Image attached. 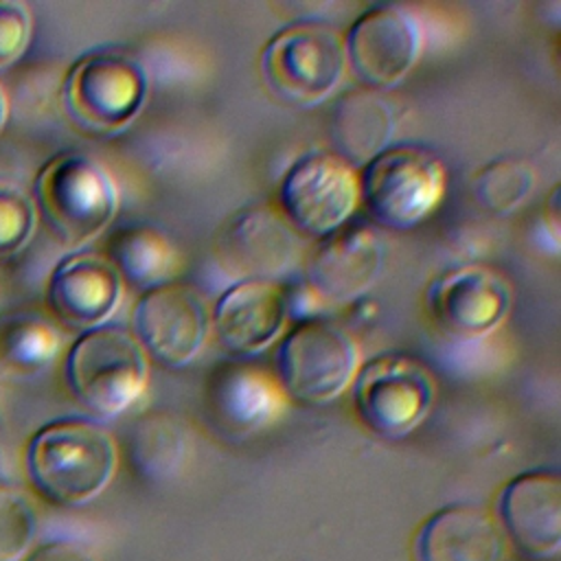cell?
I'll use <instances>...</instances> for the list:
<instances>
[{
  "mask_svg": "<svg viewBox=\"0 0 561 561\" xmlns=\"http://www.w3.org/2000/svg\"><path fill=\"white\" fill-rule=\"evenodd\" d=\"M497 526L528 559H554L561 550V480L554 471H524L497 497Z\"/></svg>",
  "mask_w": 561,
  "mask_h": 561,
  "instance_id": "obj_14",
  "label": "cell"
},
{
  "mask_svg": "<svg viewBox=\"0 0 561 561\" xmlns=\"http://www.w3.org/2000/svg\"><path fill=\"white\" fill-rule=\"evenodd\" d=\"M31 42V13L22 2L0 0V70L18 61Z\"/></svg>",
  "mask_w": 561,
  "mask_h": 561,
  "instance_id": "obj_27",
  "label": "cell"
},
{
  "mask_svg": "<svg viewBox=\"0 0 561 561\" xmlns=\"http://www.w3.org/2000/svg\"><path fill=\"white\" fill-rule=\"evenodd\" d=\"M359 421L381 438H403L430 414L436 381L427 364L405 353H383L362 364L351 381Z\"/></svg>",
  "mask_w": 561,
  "mask_h": 561,
  "instance_id": "obj_7",
  "label": "cell"
},
{
  "mask_svg": "<svg viewBox=\"0 0 561 561\" xmlns=\"http://www.w3.org/2000/svg\"><path fill=\"white\" fill-rule=\"evenodd\" d=\"M359 357L353 337L322 318L298 322L276 353V379L285 397L324 405L353 381Z\"/></svg>",
  "mask_w": 561,
  "mask_h": 561,
  "instance_id": "obj_8",
  "label": "cell"
},
{
  "mask_svg": "<svg viewBox=\"0 0 561 561\" xmlns=\"http://www.w3.org/2000/svg\"><path fill=\"white\" fill-rule=\"evenodd\" d=\"M37 515L13 486L0 484V561H22L33 546Z\"/></svg>",
  "mask_w": 561,
  "mask_h": 561,
  "instance_id": "obj_25",
  "label": "cell"
},
{
  "mask_svg": "<svg viewBox=\"0 0 561 561\" xmlns=\"http://www.w3.org/2000/svg\"><path fill=\"white\" fill-rule=\"evenodd\" d=\"M506 537L480 506L451 504L432 513L414 539L416 561H502Z\"/></svg>",
  "mask_w": 561,
  "mask_h": 561,
  "instance_id": "obj_18",
  "label": "cell"
},
{
  "mask_svg": "<svg viewBox=\"0 0 561 561\" xmlns=\"http://www.w3.org/2000/svg\"><path fill=\"white\" fill-rule=\"evenodd\" d=\"M123 278L112 261L99 252L79 250L64 256L48 278V305L70 329L90 331L103 327L116 311Z\"/></svg>",
  "mask_w": 561,
  "mask_h": 561,
  "instance_id": "obj_16",
  "label": "cell"
},
{
  "mask_svg": "<svg viewBox=\"0 0 561 561\" xmlns=\"http://www.w3.org/2000/svg\"><path fill=\"white\" fill-rule=\"evenodd\" d=\"M535 186V171L522 158H497L484 164L473 178L478 204L493 215L517 210Z\"/></svg>",
  "mask_w": 561,
  "mask_h": 561,
  "instance_id": "obj_23",
  "label": "cell"
},
{
  "mask_svg": "<svg viewBox=\"0 0 561 561\" xmlns=\"http://www.w3.org/2000/svg\"><path fill=\"white\" fill-rule=\"evenodd\" d=\"M210 311L204 298L184 283H167L140 296L134 309V337L162 368L191 364L206 344Z\"/></svg>",
  "mask_w": 561,
  "mask_h": 561,
  "instance_id": "obj_10",
  "label": "cell"
},
{
  "mask_svg": "<svg viewBox=\"0 0 561 561\" xmlns=\"http://www.w3.org/2000/svg\"><path fill=\"white\" fill-rule=\"evenodd\" d=\"M33 204L59 243L81 248L112 224L118 210V188L101 162L85 153L64 151L37 171Z\"/></svg>",
  "mask_w": 561,
  "mask_h": 561,
  "instance_id": "obj_2",
  "label": "cell"
},
{
  "mask_svg": "<svg viewBox=\"0 0 561 561\" xmlns=\"http://www.w3.org/2000/svg\"><path fill=\"white\" fill-rule=\"evenodd\" d=\"M346 66L364 88L383 92L397 85L416 64L421 28L399 4H373L351 24L344 39Z\"/></svg>",
  "mask_w": 561,
  "mask_h": 561,
  "instance_id": "obj_11",
  "label": "cell"
},
{
  "mask_svg": "<svg viewBox=\"0 0 561 561\" xmlns=\"http://www.w3.org/2000/svg\"><path fill=\"white\" fill-rule=\"evenodd\" d=\"M289 316L287 289L278 280L232 283L215 302L210 327L224 351L254 355L272 346Z\"/></svg>",
  "mask_w": 561,
  "mask_h": 561,
  "instance_id": "obj_15",
  "label": "cell"
},
{
  "mask_svg": "<svg viewBox=\"0 0 561 561\" xmlns=\"http://www.w3.org/2000/svg\"><path fill=\"white\" fill-rule=\"evenodd\" d=\"M131 458L149 478L171 476L186 456V434L182 425L167 416H149L138 423L131 436Z\"/></svg>",
  "mask_w": 561,
  "mask_h": 561,
  "instance_id": "obj_24",
  "label": "cell"
},
{
  "mask_svg": "<svg viewBox=\"0 0 561 561\" xmlns=\"http://www.w3.org/2000/svg\"><path fill=\"white\" fill-rule=\"evenodd\" d=\"M285 392L267 370L252 364H230L210 381V408L219 421L237 432L270 425L285 408Z\"/></svg>",
  "mask_w": 561,
  "mask_h": 561,
  "instance_id": "obj_20",
  "label": "cell"
},
{
  "mask_svg": "<svg viewBox=\"0 0 561 561\" xmlns=\"http://www.w3.org/2000/svg\"><path fill=\"white\" fill-rule=\"evenodd\" d=\"M447 169L421 145H390L359 169V199L377 224L412 230L440 204Z\"/></svg>",
  "mask_w": 561,
  "mask_h": 561,
  "instance_id": "obj_4",
  "label": "cell"
},
{
  "mask_svg": "<svg viewBox=\"0 0 561 561\" xmlns=\"http://www.w3.org/2000/svg\"><path fill=\"white\" fill-rule=\"evenodd\" d=\"M37 210L33 197L0 178V259L20 252L33 237Z\"/></svg>",
  "mask_w": 561,
  "mask_h": 561,
  "instance_id": "obj_26",
  "label": "cell"
},
{
  "mask_svg": "<svg viewBox=\"0 0 561 561\" xmlns=\"http://www.w3.org/2000/svg\"><path fill=\"white\" fill-rule=\"evenodd\" d=\"M7 123V96H4V90L0 88V131Z\"/></svg>",
  "mask_w": 561,
  "mask_h": 561,
  "instance_id": "obj_29",
  "label": "cell"
},
{
  "mask_svg": "<svg viewBox=\"0 0 561 561\" xmlns=\"http://www.w3.org/2000/svg\"><path fill=\"white\" fill-rule=\"evenodd\" d=\"M149 94L145 66L123 50H99L77 59L64 79L68 116L85 131L116 134L142 110Z\"/></svg>",
  "mask_w": 561,
  "mask_h": 561,
  "instance_id": "obj_5",
  "label": "cell"
},
{
  "mask_svg": "<svg viewBox=\"0 0 561 561\" xmlns=\"http://www.w3.org/2000/svg\"><path fill=\"white\" fill-rule=\"evenodd\" d=\"M386 243L368 226H342L318 239L305 265V287L324 305L362 298L381 276Z\"/></svg>",
  "mask_w": 561,
  "mask_h": 561,
  "instance_id": "obj_12",
  "label": "cell"
},
{
  "mask_svg": "<svg viewBox=\"0 0 561 561\" xmlns=\"http://www.w3.org/2000/svg\"><path fill=\"white\" fill-rule=\"evenodd\" d=\"M300 254L296 230L270 208H248L224 230L217 256L221 267L237 280H278Z\"/></svg>",
  "mask_w": 561,
  "mask_h": 561,
  "instance_id": "obj_17",
  "label": "cell"
},
{
  "mask_svg": "<svg viewBox=\"0 0 561 561\" xmlns=\"http://www.w3.org/2000/svg\"><path fill=\"white\" fill-rule=\"evenodd\" d=\"M346 70L342 37L322 22H296L274 33L261 53L267 88L285 103L311 107L324 101Z\"/></svg>",
  "mask_w": 561,
  "mask_h": 561,
  "instance_id": "obj_6",
  "label": "cell"
},
{
  "mask_svg": "<svg viewBox=\"0 0 561 561\" xmlns=\"http://www.w3.org/2000/svg\"><path fill=\"white\" fill-rule=\"evenodd\" d=\"M425 298L436 324L462 337L493 331L511 309L506 278L478 263L445 270L430 283Z\"/></svg>",
  "mask_w": 561,
  "mask_h": 561,
  "instance_id": "obj_13",
  "label": "cell"
},
{
  "mask_svg": "<svg viewBox=\"0 0 561 561\" xmlns=\"http://www.w3.org/2000/svg\"><path fill=\"white\" fill-rule=\"evenodd\" d=\"M278 202L291 228L322 239L351 219L359 204V171L335 151H309L283 175Z\"/></svg>",
  "mask_w": 561,
  "mask_h": 561,
  "instance_id": "obj_9",
  "label": "cell"
},
{
  "mask_svg": "<svg viewBox=\"0 0 561 561\" xmlns=\"http://www.w3.org/2000/svg\"><path fill=\"white\" fill-rule=\"evenodd\" d=\"M59 351V331L37 313H11L0 320V375L31 377Z\"/></svg>",
  "mask_w": 561,
  "mask_h": 561,
  "instance_id": "obj_22",
  "label": "cell"
},
{
  "mask_svg": "<svg viewBox=\"0 0 561 561\" xmlns=\"http://www.w3.org/2000/svg\"><path fill=\"white\" fill-rule=\"evenodd\" d=\"M147 375L149 359L138 340L116 324L83 331L66 357L70 392L101 419L129 410L142 394Z\"/></svg>",
  "mask_w": 561,
  "mask_h": 561,
  "instance_id": "obj_3",
  "label": "cell"
},
{
  "mask_svg": "<svg viewBox=\"0 0 561 561\" xmlns=\"http://www.w3.org/2000/svg\"><path fill=\"white\" fill-rule=\"evenodd\" d=\"M24 561H92V557L70 541H46L37 546Z\"/></svg>",
  "mask_w": 561,
  "mask_h": 561,
  "instance_id": "obj_28",
  "label": "cell"
},
{
  "mask_svg": "<svg viewBox=\"0 0 561 561\" xmlns=\"http://www.w3.org/2000/svg\"><path fill=\"white\" fill-rule=\"evenodd\" d=\"M118 449L105 427L85 419H57L39 427L26 447L35 491L53 504L94 500L114 478Z\"/></svg>",
  "mask_w": 561,
  "mask_h": 561,
  "instance_id": "obj_1",
  "label": "cell"
},
{
  "mask_svg": "<svg viewBox=\"0 0 561 561\" xmlns=\"http://www.w3.org/2000/svg\"><path fill=\"white\" fill-rule=\"evenodd\" d=\"M107 259L123 280L149 291L173 283L180 270V254L173 241L153 226H127L110 239Z\"/></svg>",
  "mask_w": 561,
  "mask_h": 561,
  "instance_id": "obj_21",
  "label": "cell"
},
{
  "mask_svg": "<svg viewBox=\"0 0 561 561\" xmlns=\"http://www.w3.org/2000/svg\"><path fill=\"white\" fill-rule=\"evenodd\" d=\"M397 114L390 99L370 88L346 90L331 114V138L335 153L357 171L390 147Z\"/></svg>",
  "mask_w": 561,
  "mask_h": 561,
  "instance_id": "obj_19",
  "label": "cell"
}]
</instances>
